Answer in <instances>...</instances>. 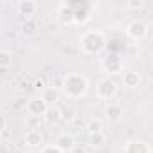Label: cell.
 <instances>
[{
  "instance_id": "4fadbf2b",
  "label": "cell",
  "mask_w": 153,
  "mask_h": 153,
  "mask_svg": "<svg viewBox=\"0 0 153 153\" xmlns=\"http://www.w3.org/2000/svg\"><path fill=\"white\" fill-rule=\"evenodd\" d=\"M58 97H59V92H58L56 87H47V88H43V92H42V99H43L47 105H54V103L58 101Z\"/></svg>"
},
{
  "instance_id": "2e32d148",
  "label": "cell",
  "mask_w": 153,
  "mask_h": 153,
  "mask_svg": "<svg viewBox=\"0 0 153 153\" xmlns=\"http://www.w3.org/2000/svg\"><path fill=\"white\" fill-rule=\"evenodd\" d=\"M59 20L63 24H72L74 22V16H72V9L68 7V4H63L59 7Z\"/></svg>"
},
{
  "instance_id": "ffe728a7",
  "label": "cell",
  "mask_w": 153,
  "mask_h": 153,
  "mask_svg": "<svg viewBox=\"0 0 153 153\" xmlns=\"http://www.w3.org/2000/svg\"><path fill=\"white\" fill-rule=\"evenodd\" d=\"M42 153H61L56 146H47V148H43L42 149Z\"/></svg>"
},
{
  "instance_id": "6da1fadb",
  "label": "cell",
  "mask_w": 153,
  "mask_h": 153,
  "mask_svg": "<svg viewBox=\"0 0 153 153\" xmlns=\"http://www.w3.org/2000/svg\"><path fill=\"white\" fill-rule=\"evenodd\" d=\"M88 81L81 74H67L63 78V94L68 99H79L87 94Z\"/></svg>"
},
{
  "instance_id": "8fae6325",
  "label": "cell",
  "mask_w": 153,
  "mask_h": 153,
  "mask_svg": "<svg viewBox=\"0 0 153 153\" xmlns=\"http://www.w3.org/2000/svg\"><path fill=\"white\" fill-rule=\"evenodd\" d=\"M43 117H45V121H47L49 124H58V123L63 121V114H61V110L56 108V106H49V110L45 112Z\"/></svg>"
},
{
  "instance_id": "8992f818",
  "label": "cell",
  "mask_w": 153,
  "mask_h": 153,
  "mask_svg": "<svg viewBox=\"0 0 153 153\" xmlns=\"http://www.w3.org/2000/svg\"><path fill=\"white\" fill-rule=\"evenodd\" d=\"M49 110V105L42 99V97H34L27 103V112L33 115V117H43L45 112Z\"/></svg>"
},
{
  "instance_id": "ba28073f",
  "label": "cell",
  "mask_w": 153,
  "mask_h": 153,
  "mask_svg": "<svg viewBox=\"0 0 153 153\" xmlns=\"http://www.w3.org/2000/svg\"><path fill=\"white\" fill-rule=\"evenodd\" d=\"M54 146H56L61 153H67V151H72V149H74L76 139H74V135H70V133H61V135H58Z\"/></svg>"
},
{
  "instance_id": "e0dca14e",
  "label": "cell",
  "mask_w": 153,
  "mask_h": 153,
  "mask_svg": "<svg viewBox=\"0 0 153 153\" xmlns=\"http://www.w3.org/2000/svg\"><path fill=\"white\" fill-rule=\"evenodd\" d=\"M13 61V54L9 51H0V68H7Z\"/></svg>"
},
{
  "instance_id": "3957f363",
  "label": "cell",
  "mask_w": 153,
  "mask_h": 153,
  "mask_svg": "<svg viewBox=\"0 0 153 153\" xmlns=\"http://www.w3.org/2000/svg\"><path fill=\"white\" fill-rule=\"evenodd\" d=\"M101 67L106 74H121L123 68H124V63H123V58L117 54V52H108L103 59H101Z\"/></svg>"
},
{
  "instance_id": "d6986e66",
  "label": "cell",
  "mask_w": 153,
  "mask_h": 153,
  "mask_svg": "<svg viewBox=\"0 0 153 153\" xmlns=\"http://www.w3.org/2000/svg\"><path fill=\"white\" fill-rule=\"evenodd\" d=\"M142 6H144V0H130L128 2V7H131V9H139Z\"/></svg>"
},
{
  "instance_id": "9c48e42d",
  "label": "cell",
  "mask_w": 153,
  "mask_h": 153,
  "mask_svg": "<svg viewBox=\"0 0 153 153\" xmlns=\"http://www.w3.org/2000/svg\"><path fill=\"white\" fill-rule=\"evenodd\" d=\"M24 144L29 148H42L43 146V135L40 130H29L24 135Z\"/></svg>"
},
{
  "instance_id": "5b68a950",
  "label": "cell",
  "mask_w": 153,
  "mask_h": 153,
  "mask_svg": "<svg viewBox=\"0 0 153 153\" xmlns=\"http://www.w3.org/2000/svg\"><path fill=\"white\" fill-rule=\"evenodd\" d=\"M126 34L131 40L140 42V40H144L148 36V25L144 22H140V20H133V22H130L126 25Z\"/></svg>"
},
{
  "instance_id": "5bb4252c",
  "label": "cell",
  "mask_w": 153,
  "mask_h": 153,
  "mask_svg": "<svg viewBox=\"0 0 153 153\" xmlns=\"http://www.w3.org/2000/svg\"><path fill=\"white\" fill-rule=\"evenodd\" d=\"M20 33H22V36H34V34L38 33V24L34 22V18H31V20H24Z\"/></svg>"
},
{
  "instance_id": "52a82bcc",
  "label": "cell",
  "mask_w": 153,
  "mask_h": 153,
  "mask_svg": "<svg viewBox=\"0 0 153 153\" xmlns=\"http://www.w3.org/2000/svg\"><path fill=\"white\" fill-rule=\"evenodd\" d=\"M36 11H38V4L34 2V0H20V2H18V13H20L25 20L34 18Z\"/></svg>"
},
{
  "instance_id": "30bf717a",
  "label": "cell",
  "mask_w": 153,
  "mask_h": 153,
  "mask_svg": "<svg viewBox=\"0 0 153 153\" xmlns=\"http://www.w3.org/2000/svg\"><path fill=\"white\" fill-rule=\"evenodd\" d=\"M123 83H124V87H128V88H137L139 83H140V76H139V72H135V70L124 72V76H123Z\"/></svg>"
},
{
  "instance_id": "9a60e30c",
  "label": "cell",
  "mask_w": 153,
  "mask_h": 153,
  "mask_svg": "<svg viewBox=\"0 0 153 153\" xmlns=\"http://www.w3.org/2000/svg\"><path fill=\"white\" fill-rule=\"evenodd\" d=\"M105 142H106V135L103 131H99V133H88V144L92 148H101Z\"/></svg>"
},
{
  "instance_id": "7c38bea8",
  "label": "cell",
  "mask_w": 153,
  "mask_h": 153,
  "mask_svg": "<svg viewBox=\"0 0 153 153\" xmlns=\"http://www.w3.org/2000/svg\"><path fill=\"white\" fill-rule=\"evenodd\" d=\"M105 114H106V117H108L112 123H117V121H121V117H123V108H121L119 105H115V103H110V105L106 106Z\"/></svg>"
},
{
  "instance_id": "ac0fdd59",
  "label": "cell",
  "mask_w": 153,
  "mask_h": 153,
  "mask_svg": "<svg viewBox=\"0 0 153 153\" xmlns=\"http://www.w3.org/2000/svg\"><path fill=\"white\" fill-rule=\"evenodd\" d=\"M87 130H88V133H99V131H103V124L97 119H90L87 124Z\"/></svg>"
},
{
  "instance_id": "277c9868",
  "label": "cell",
  "mask_w": 153,
  "mask_h": 153,
  "mask_svg": "<svg viewBox=\"0 0 153 153\" xmlns=\"http://www.w3.org/2000/svg\"><path fill=\"white\" fill-rule=\"evenodd\" d=\"M115 94H117V83L112 81L110 78L101 79V81L97 83V87H96V96H97L99 99L110 101V99L115 97Z\"/></svg>"
},
{
  "instance_id": "7a4b0ae2",
  "label": "cell",
  "mask_w": 153,
  "mask_h": 153,
  "mask_svg": "<svg viewBox=\"0 0 153 153\" xmlns=\"http://www.w3.org/2000/svg\"><path fill=\"white\" fill-rule=\"evenodd\" d=\"M106 45V38L101 31H87L81 36V49L87 56H96L99 54Z\"/></svg>"
},
{
  "instance_id": "44dd1931",
  "label": "cell",
  "mask_w": 153,
  "mask_h": 153,
  "mask_svg": "<svg viewBox=\"0 0 153 153\" xmlns=\"http://www.w3.org/2000/svg\"><path fill=\"white\" fill-rule=\"evenodd\" d=\"M0 112H2V105H0Z\"/></svg>"
}]
</instances>
